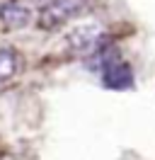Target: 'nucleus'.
Segmentation results:
<instances>
[{
    "instance_id": "1",
    "label": "nucleus",
    "mask_w": 155,
    "mask_h": 160,
    "mask_svg": "<svg viewBox=\"0 0 155 160\" xmlns=\"http://www.w3.org/2000/svg\"><path fill=\"white\" fill-rule=\"evenodd\" d=\"M66 44L75 56H95L107 46V32L97 22H82L68 32Z\"/></svg>"
},
{
    "instance_id": "5",
    "label": "nucleus",
    "mask_w": 155,
    "mask_h": 160,
    "mask_svg": "<svg viewBox=\"0 0 155 160\" xmlns=\"http://www.w3.org/2000/svg\"><path fill=\"white\" fill-rule=\"evenodd\" d=\"M19 70V53L15 49H0V90L8 88Z\"/></svg>"
},
{
    "instance_id": "3",
    "label": "nucleus",
    "mask_w": 155,
    "mask_h": 160,
    "mask_svg": "<svg viewBox=\"0 0 155 160\" xmlns=\"http://www.w3.org/2000/svg\"><path fill=\"white\" fill-rule=\"evenodd\" d=\"M95 56H99V70H102V80H104L107 88H112V90L131 88V82H133L131 66L119 58V53L114 56V53H107V49H102Z\"/></svg>"
},
{
    "instance_id": "2",
    "label": "nucleus",
    "mask_w": 155,
    "mask_h": 160,
    "mask_svg": "<svg viewBox=\"0 0 155 160\" xmlns=\"http://www.w3.org/2000/svg\"><path fill=\"white\" fill-rule=\"evenodd\" d=\"M85 10V0H48L37 15V27L44 32H53L66 27L70 20Z\"/></svg>"
},
{
    "instance_id": "4",
    "label": "nucleus",
    "mask_w": 155,
    "mask_h": 160,
    "mask_svg": "<svg viewBox=\"0 0 155 160\" xmlns=\"http://www.w3.org/2000/svg\"><path fill=\"white\" fill-rule=\"evenodd\" d=\"M34 20V10L27 0H5L0 5V22L10 32H17L29 27Z\"/></svg>"
}]
</instances>
